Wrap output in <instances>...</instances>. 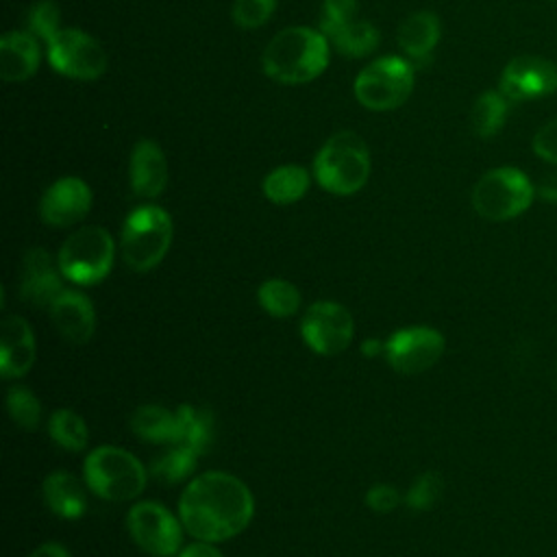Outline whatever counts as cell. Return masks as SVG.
I'll return each mask as SVG.
<instances>
[{
    "instance_id": "obj_12",
    "label": "cell",
    "mask_w": 557,
    "mask_h": 557,
    "mask_svg": "<svg viewBox=\"0 0 557 557\" xmlns=\"http://www.w3.org/2000/svg\"><path fill=\"white\" fill-rule=\"evenodd\" d=\"M444 335L433 326H407L385 339V359L398 374H422L444 355Z\"/></svg>"
},
{
    "instance_id": "obj_18",
    "label": "cell",
    "mask_w": 557,
    "mask_h": 557,
    "mask_svg": "<svg viewBox=\"0 0 557 557\" xmlns=\"http://www.w3.org/2000/svg\"><path fill=\"white\" fill-rule=\"evenodd\" d=\"M168 183V161L152 139L135 144L131 154V187L141 198H157Z\"/></svg>"
},
{
    "instance_id": "obj_26",
    "label": "cell",
    "mask_w": 557,
    "mask_h": 557,
    "mask_svg": "<svg viewBox=\"0 0 557 557\" xmlns=\"http://www.w3.org/2000/svg\"><path fill=\"white\" fill-rule=\"evenodd\" d=\"M257 300L274 318H289L300 309V292L292 281L268 278L257 287Z\"/></svg>"
},
{
    "instance_id": "obj_40",
    "label": "cell",
    "mask_w": 557,
    "mask_h": 557,
    "mask_svg": "<svg viewBox=\"0 0 557 557\" xmlns=\"http://www.w3.org/2000/svg\"><path fill=\"white\" fill-rule=\"evenodd\" d=\"M540 196L544 200H550V202H557V176H550L548 181H544L540 185Z\"/></svg>"
},
{
    "instance_id": "obj_15",
    "label": "cell",
    "mask_w": 557,
    "mask_h": 557,
    "mask_svg": "<svg viewBox=\"0 0 557 557\" xmlns=\"http://www.w3.org/2000/svg\"><path fill=\"white\" fill-rule=\"evenodd\" d=\"M63 278L46 248H30L20 268V296L33 307L48 309L63 292Z\"/></svg>"
},
{
    "instance_id": "obj_21",
    "label": "cell",
    "mask_w": 557,
    "mask_h": 557,
    "mask_svg": "<svg viewBox=\"0 0 557 557\" xmlns=\"http://www.w3.org/2000/svg\"><path fill=\"white\" fill-rule=\"evenodd\" d=\"M176 413V442L196 455H202L211 448L213 442V416L205 407L183 403L174 409Z\"/></svg>"
},
{
    "instance_id": "obj_3",
    "label": "cell",
    "mask_w": 557,
    "mask_h": 557,
    "mask_svg": "<svg viewBox=\"0 0 557 557\" xmlns=\"http://www.w3.org/2000/svg\"><path fill=\"white\" fill-rule=\"evenodd\" d=\"M83 481L98 498L120 503L133 500L144 492L148 470L131 450L104 444L87 453Z\"/></svg>"
},
{
    "instance_id": "obj_27",
    "label": "cell",
    "mask_w": 557,
    "mask_h": 557,
    "mask_svg": "<svg viewBox=\"0 0 557 557\" xmlns=\"http://www.w3.org/2000/svg\"><path fill=\"white\" fill-rule=\"evenodd\" d=\"M48 435L63 450H72V453L83 450L89 440L87 422L74 409H67V407L52 411V416L48 418Z\"/></svg>"
},
{
    "instance_id": "obj_25",
    "label": "cell",
    "mask_w": 557,
    "mask_h": 557,
    "mask_svg": "<svg viewBox=\"0 0 557 557\" xmlns=\"http://www.w3.org/2000/svg\"><path fill=\"white\" fill-rule=\"evenodd\" d=\"M309 183L311 178L305 168L281 165L263 178V194L274 205H292L307 194Z\"/></svg>"
},
{
    "instance_id": "obj_35",
    "label": "cell",
    "mask_w": 557,
    "mask_h": 557,
    "mask_svg": "<svg viewBox=\"0 0 557 557\" xmlns=\"http://www.w3.org/2000/svg\"><path fill=\"white\" fill-rule=\"evenodd\" d=\"M355 13H357V0H324L320 26L324 30L329 26L350 22V20H355Z\"/></svg>"
},
{
    "instance_id": "obj_32",
    "label": "cell",
    "mask_w": 557,
    "mask_h": 557,
    "mask_svg": "<svg viewBox=\"0 0 557 557\" xmlns=\"http://www.w3.org/2000/svg\"><path fill=\"white\" fill-rule=\"evenodd\" d=\"M28 28L33 35L50 41L59 28V7L52 0H39L28 11Z\"/></svg>"
},
{
    "instance_id": "obj_4",
    "label": "cell",
    "mask_w": 557,
    "mask_h": 557,
    "mask_svg": "<svg viewBox=\"0 0 557 557\" xmlns=\"http://www.w3.org/2000/svg\"><path fill=\"white\" fill-rule=\"evenodd\" d=\"M313 176L331 194L359 191L370 176V154L363 139L350 131L329 137L313 159Z\"/></svg>"
},
{
    "instance_id": "obj_34",
    "label": "cell",
    "mask_w": 557,
    "mask_h": 557,
    "mask_svg": "<svg viewBox=\"0 0 557 557\" xmlns=\"http://www.w3.org/2000/svg\"><path fill=\"white\" fill-rule=\"evenodd\" d=\"M533 152H535L540 159H544V161L557 165V117L550 120V122H546V124L533 135Z\"/></svg>"
},
{
    "instance_id": "obj_29",
    "label": "cell",
    "mask_w": 557,
    "mask_h": 557,
    "mask_svg": "<svg viewBox=\"0 0 557 557\" xmlns=\"http://www.w3.org/2000/svg\"><path fill=\"white\" fill-rule=\"evenodd\" d=\"M196 459H198V455L194 450L176 444L174 448L165 450L159 459L152 461L150 474L157 476L165 485H176V483L185 481L196 470Z\"/></svg>"
},
{
    "instance_id": "obj_8",
    "label": "cell",
    "mask_w": 557,
    "mask_h": 557,
    "mask_svg": "<svg viewBox=\"0 0 557 557\" xmlns=\"http://www.w3.org/2000/svg\"><path fill=\"white\" fill-rule=\"evenodd\" d=\"M413 87V67L400 57H383L363 67L355 81L357 100L372 111L400 107Z\"/></svg>"
},
{
    "instance_id": "obj_30",
    "label": "cell",
    "mask_w": 557,
    "mask_h": 557,
    "mask_svg": "<svg viewBox=\"0 0 557 557\" xmlns=\"http://www.w3.org/2000/svg\"><path fill=\"white\" fill-rule=\"evenodd\" d=\"M9 418L24 431H37L41 422V403L28 387H11L7 394Z\"/></svg>"
},
{
    "instance_id": "obj_5",
    "label": "cell",
    "mask_w": 557,
    "mask_h": 557,
    "mask_svg": "<svg viewBox=\"0 0 557 557\" xmlns=\"http://www.w3.org/2000/svg\"><path fill=\"white\" fill-rule=\"evenodd\" d=\"M174 235L172 218L157 205H144L133 209L120 235L122 259L133 272H148L157 268L170 250Z\"/></svg>"
},
{
    "instance_id": "obj_6",
    "label": "cell",
    "mask_w": 557,
    "mask_h": 557,
    "mask_svg": "<svg viewBox=\"0 0 557 557\" xmlns=\"http://www.w3.org/2000/svg\"><path fill=\"white\" fill-rule=\"evenodd\" d=\"M115 259V244L102 226H83L74 231L57 255L61 274L74 285H96L109 276Z\"/></svg>"
},
{
    "instance_id": "obj_38",
    "label": "cell",
    "mask_w": 557,
    "mask_h": 557,
    "mask_svg": "<svg viewBox=\"0 0 557 557\" xmlns=\"http://www.w3.org/2000/svg\"><path fill=\"white\" fill-rule=\"evenodd\" d=\"M28 557H72L70 550L59 542H44Z\"/></svg>"
},
{
    "instance_id": "obj_23",
    "label": "cell",
    "mask_w": 557,
    "mask_h": 557,
    "mask_svg": "<svg viewBox=\"0 0 557 557\" xmlns=\"http://www.w3.org/2000/svg\"><path fill=\"white\" fill-rule=\"evenodd\" d=\"M131 431L146 442L174 444L176 442V413L163 405H141L131 416Z\"/></svg>"
},
{
    "instance_id": "obj_10",
    "label": "cell",
    "mask_w": 557,
    "mask_h": 557,
    "mask_svg": "<svg viewBox=\"0 0 557 557\" xmlns=\"http://www.w3.org/2000/svg\"><path fill=\"white\" fill-rule=\"evenodd\" d=\"M300 335L315 355L333 357L350 346L355 322L342 302L315 300L300 318Z\"/></svg>"
},
{
    "instance_id": "obj_2",
    "label": "cell",
    "mask_w": 557,
    "mask_h": 557,
    "mask_svg": "<svg viewBox=\"0 0 557 557\" xmlns=\"http://www.w3.org/2000/svg\"><path fill=\"white\" fill-rule=\"evenodd\" d=\"M329 63V39L307 26L283 28L263 50V72L285 85L318 78Z\"/></svg>"
},
{
    "instance_id": "obj_7",
    "label": "cell",
    "mask_w": 557,
    "mask_h": 557,
    "mask_svg": "<svg viewBox=\"0 0 557 557\" xmlns=\"http://www.w3.org/2000/svg\"><path fill=\"white\" fill-rule=\"evenodd\" d=\"M535 196L531 178L518 168H494L485 172L472 189L474 211L492 222L513 220L524 213Z\"/></svg>"
},
{
    "instance_id": "obj_17",
    "label": "cell",
    "mask_w": 557,
    "mask_h": 557,
    "mask_svg": "<svg viewBox=\"0 0 557 557\" xmlns=\"http://www.w3.org/2000/svg\"><path fill=\"white\" fill-rule=\"evenodd\" d=\"M35 333L20 315H7L0 329V374L4 379L24 376L35 363Z\"/></svg>"
},
{
    "instance_id": "obj_39",
    "label": "cell",
    "mask_w": 557,
    "mask_h": 557,
    "mask_svg": "<svg viewBox=\"0 0 557 557\" xmlns=\"http://www.w3.org/2000/svg\"><path fill=\"white\" fill-rule=\"evenodd\" d=\"M359 348H361V355L374 359V357H379L381 352H385V342H381V339H376V337H368V339L361 342Z\"/></svg>"
},
{
    "instance_id": "obj_13",
    "label": "cell",
    "mask_w": 557,
    "mask_h": 557,
    "mask_svg": "<svg viewBox=\"0 0 557 557\" xmlns=\"http://www.w3.org/2000/svg\"><path fill=\"white\" fill-rule=\"evenodd\" d=\"M498 91L509 102L550 96L557 91V65L542 57L520 54L505 65Z\"/></svg>"
},
{
    "instance_id": "obj_1",
    "label": "cell",
    "mask_w": 557,
    "mask_h": 557,
    "mask_svg": "<svg viewBox=\"0 0 557 557\" xmlns=\"http://www.w3.org/2000/svg\"><path fill=\"white\" fill-rule=\"evenodd\" d=\"M252 513L255 498L248 485L222 470L194 476L178 498V518L185 531L202 542L215 544L239 535Z\"/></svg>"
},
{
    "instance_id": "obj_33",
    "label": "cell",
    "mask_w": 557,
    "mask_h": 557,
    "mask_svg": "<svg viewBox=\"0 0 557 557\" xmlns=\"http://www.w3.org/2000/svg\"><path fill=\"white\" fill-rule=\"evenodd\" d=\"M276 0H235L233 20L242 28H257L272 15Z\"/></svg>"
},
{
    "instance_id": "obj_31",
    "label": "cell",
    "mask_w": 557,
    "mask_h": 557,
    "mask_svg": "<svg viewBox=\"0 0 557 557\" xmlns=\"http://www.w3.org/2000/svg\"><path fill=\"white\" fill-rule=\"evenodd\" d=\"M442 496V479L435 472L420 474L405 494V503L416 511L431 509Z\"/></svg>"
},
{
    "instance_id": "obj_36",
    "label": "cell",
    "mask_w": 557,
    "mask_h": 557,
    "mask_svg": "<svg viewBox=\"0 0 557 557\" xmlns=\"http://www.w3.org/2000/svg\"><path fill=\"white\" fill-rule=\"evenodd\" d=\"M366 503L372 511L376 513H387L394 511L400 503V494L396 487L387 485V483H376L366 492Z\"/></svg>"
},
{
    "instance_id": "obj_19",
    "label": "cell",
    "mask_w": 557,
    "mask_h": 557,
    "mask_svg": "<svg viewBox=\"0 0 557 557\" xmlns=\"http://www.w3.org/2000/svg\"><path fill=\"white\" fill-rule=\"evenodd\" d=\"M41 496L46 507L63 520H78L87 509V494L81 481L67 470H54L46 474L41 483Z\"/></svg>"
},
{
    "instance_id": "obj_16",
    "label": "cell",
    "mask_w": 557,
    "mask_h": 557,
    "mask_svg": "<svg viewBox=\"0 0 557 557\" xmlns=\"http://www.w3.org/2000/svg\"><path fill=\"white\" fill-rule=\"evenodd\" d=\"M48 313L59 335L70 344H87L96 331L94 305L76 289H63L48 307Z\"/></svg>"
},
{
    "instance_id": "obj_20",
    "label": "cell",
    "mask_w": 557,
    "mask_h": 557,
    "mask_svg": "<svg viewBox=\"0 0 557 557\" xmlns=\"http://www.w3.org/2000/svg\"><path fill=\"white\" fill-rule=\"evenodd\" d=\"M39 46L30 33H7L0 39V76L9 83L26 81L37 72Z\"/></svg>"
},
{
    "instance_id": "obj_28",
    "label": "cell",
    "mask_w": 557,
    "mask_h": 557,
    "mask_svg": "<svg viewBox=\"0 0 557 557\" xmlns=\"http://www.w3.org/2000/svg\"><path fill=\"white\" fill-rule=\"evenodd\" d=\"M507 109H509V100L500 91H494V89L483 91L476 98V102L472 107V115H470L474 133L483 139L496 135L505 124Z\"/></svg>"
},
{
    "instance_id": "obj_9",
    "label": "cell",
    "mask_w": 557,
    "mask_h": 557,
    "mask_svg": "<svg viewBox=\"0 0 557 557\" xmlns=\"http://www.w3.org/2000/svg\"><path fill=\"white\" fill-rule=\"evenodd\" d=\"M131 540L152 557L178 555L183 544V522L168 507L154 500H139L126 513Z\"/></svg>"
},
{
    "instance_id": "obj_22",
    "label": "cell",
    "mask_w": 557,
    "mask_h": 557,
    "mask_svg": "<svg viewBox=\"0 0 557 557\" xmlns=\"http://www.w3.org/2000/svg\"><path fill=\"white\" fill-rule=\"evenodd\" d=\"M437 41H440V20L431 11L411 13L398 28V44L413 59L426 57Z\"/></svg>"
},
{
    "instance_id": "obj_11",
    "label": "cell",
    "mask_w": 557,
    "mask_h": 557,
    "mask_svg": "<svg viewBox=\"0 0 557 557\" xmlns=\"http://www.w3.org/2000/svg\"><path fill=\"white\" fill-rule=\"evenodd\" d=\"M50 65L70 78L91 81L107 70L102 46L78 28H63L48 41Z\"/></svg>"
},
{
    "instance_id": "obj_37",
    "label": "cell",
    "mask_w": 557,
    "mask_h": 557,
    "mask_svg": "<svg viewBox=\"0 0 557 557\" xmlns=\"http://www.w3.org/2000/svg\"><path fill=\"white\" fill-rule=\"evenodd\" d=\"M176 557H224V555L220 553V548L213 546V542L196 540V542L183 546Z\"/></svg>"
},
{
    "instance_id": "obj_24",
    "label": "cell",
    "mask_w": 557,
    "mask_h": 557,
    "mask_svg": "<svg viewBox=\"0 0 557 557\" xmlns=\"http://www.w3.org/2000/svg\"><path fill=\"white\" fill-rule=\"evenodd\" d=\"M326 39L346 57H366L379 46V33L370 22L350 20L322 30Z\"/></svg>"
},
{
    "instance_id": "obj_14",
    "label": "cell",
    "mask_w": 557,
    "mask_h": 557,
    "mask_svg": "<svg viewBox=\"0 0 557 557\" xmlns=\"http://www.w3.org/2000/svg\"><path fill=\"white\" fill-rule=\"evenodd\" d=\"M91 207V189L78 176H63L54 181L41 196L39 215L48 226H72L81 222Z\"/></svg>"
}]
</instances>
